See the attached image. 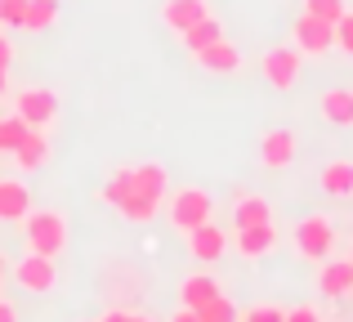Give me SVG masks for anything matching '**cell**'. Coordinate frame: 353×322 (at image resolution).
<instances>
[{
  "label": "cell",
  "mask_w": 353,
  "mask_h": 322,
  "mask_svg": "<svg viewBox=\"0 0 353 322\" xmlns=\"http://www.w3.org/2000/svg\"><path fill=\"white\" fill-rule=\"evenodd\" d=\"M165 192H170V170L161 161H134L130 165V192L117 206V215L125 224H148L165 206Z\"/></svg>",
  "instance_id": "6da1fadb"
},
{
  "label": "cell",
  "mask_w": 353,
  "mask_h": 322,
  "mask_svg": "<svg viewBox=\"0 0 353 322\" xmlns=\"http://www.w3.org/2000/svg\"><path fill=\"white\" fill-rule=\"evenodd\" d=\"M68 237L72 233H68V215H63V210H54V206L27 210V219H23V242H27V251L59 260V255L68 251Z\"/></svg>",
  "instance_id": "7a4b0ae2"
},
{
  "label": "cell",
  "mask_w": 353,
  "mask_h": 322,
  "mask_svg": "<svg viewBox=\"0 0 353 322\" xmlns=\"http://www.w3.org/2000/svg\"><path fill=\"white\" fill-rule=\"evenodd\" d=\"M165 215H170V224L179 228V233H192L197 224H206L210 215H215V197H210L206 188H170L165 192Z\"/></svg>",
  "instance_id": "3957f363"
},
{
  "label": "cell",
  "mask_w": 353,
  "mask_h": 322,
  "mask_svg": "<svg viewBox=\"0 0 353 322\" xmlns=\"http://www.w3.org/2000/svg\"><path fill=\"white\" fill-rule=\"evenodd\" d=\"M291 242H295V255H300V260L322 264L331 251H336V224H331L327 215H304L300 224H295Z\"/></svg>",
  "instance_id": "277c9868"
},
{
  "label": "cell",
  "mask_w": 353,
  "mask_h": 322,
  "mask_svg": "<svg viewBox=\"0 0 353 322\" xmlns=\"http://www.w3.org/2000/svg\"><path fill=\"white\" fill-rule=\"evenodd\" d=\"M9 273H14V282L27 296H50V291L59 287V264H54L50 255H36V251H27L23 260H14Z\"/></svg>",
  "instance_id": "5b68a950"
},
{
  "label": "cell",
  "mask_w": 353,
  "mask_h": 322,
  "mask_svg": "<svg viewBox=\"0 0 353 322\" xmlns=\"http://www.w3.org/2000/svg\"><path fill=\"white\" fill-rule=\"evenodd\" d=\"M259 72H264V81L273 90H295V81H300V72H304V54L295 50V45H273V50L259 59Z\"/></svg>",
  "instance_id": "8992f818"
},
{
  "label": "cell",
  "mask_w": 353,
  "mask_h": 322,
  "mask_svg": "<svg viewBox=\"0 0 353 322\" xmlns=\"http://www.w3.org/2000/svg\"><path fill=\"white\" fill-rule=\"evenodd\" d=\"M14 112L23 117L32 130H50V121L59 117V94L54 90H41V85H27L14 94Z\"/></svg>",
  "instance_id": "52a82bcc"
},
{
  "label": "cell",
  "mask_w": 353,
  "mask_h": 322,
  "mask_svg": "<svg viewBox=\"0 0 353 322\" xmlns=\"http://www.w3.org/2000/svg\"><path fill=\"white\" fill-rule=\"evenodd\" d=\"M300 152V134L286 130V125H273V130L259 134V165L264 170H286Z\"/></svg>",
  "instance_id": "ba28073f"
},
{
  "label": "cell",
  "mask_w": 353,
  "mask_h": 322,
  "mask_svg": "<svg viewBox=\"0 0 353 322\" xmlns=\"http://www.w3.org/2000/svg\"><path fill=\"white\" fill-rule=\"evenodd\" d=\"M291 36H295V50L309 54V59H318V54L336 50V27L322 23V18H313V14H300V18H295Z\"/></svg>",
  "instance_id": "9c48e42d"
},
{
  "label": "cell",
  "mask_w": 353,
  "mask_h": 322,
  "mask_svg": "<svg viewBox=\"0 0 353 322\" xmlns=\"http://www.w3.org/2000/svg\"><path fill=\"white\" fill-rule=\"evenodd\" d=\"M183 237H188V255H192L197 264H215L219 255H228V242H233V237H228L224 228L215 224V219L197 224L192 233H183Z\"/></svg>",
  "instance_id": "30bf717a"
},
{
  "label": "cell",
  "mask_w": 353,
  "mask_h": 322,
  "mask_svg": "<svg viewBox=\"0 0 353 322\" xmlns=\"http://www.w3.org/2000/svg\"><path fill=\"white\" fill-rule=\"evenodd\" d=\"M192 59H197V68H201V72H210V77H237V72H241V50H237L233 41H228V36H219L215 45L197 50Z\"/></svg>",
  "instance_id": "8fae6325"
},
{
  "label": "cell",
  "mask_w": 353,
  "mask_h": 322,
  "mask_svg": "<svg viewBox=\"0 0 353 322\" xmlns=\"http://www.w3.org/2000/svg\"><path fill=\"white\" fill-rule=\"evenodd\" d=\"M318 291L327 300H340V296H353V255H345V260H322L318 269Z\"/></svg>",
  "instance_id": "7c38bea8"
},
{
  "label": "cell",
  "mask_w": 353,
  "mask_h": 322,
  "mask_svg": "<svg viewBox=\"0 0 353 322\" xmlns=\"http://www.w3.org/2000/svg\"><path fill=\"white\" fill-rule=\"evenodd\" d=\"M233 246L241 260H264L277 246V224H250V228H233Z\"/></svg>",
  "instance_id": "4fadbf2b"
},
{
  "label": "cell",
  "mask_w": 353,
  "mask_h": 322,
  "mask_svg": "<svg viewBox=\"0 0 353 322\" xmlns=\"http://www.w3.org/2000/svg\"><path fill=\"white\" fill-rule=\"evenodd\" d=\"M318 117L327 125H353V90L349 85H331V90H322L318 94Z\"/></svg>",
  "instance_id": "5bb4252c"
},
{
  "label": "cell",
  "mask_w": 353,
  "mask_h": 322,
  "mask_svg": "<svg viewBox=\"0 0 353 322\" xmlns=\"http://www.w3.org/2000/svg\"><path fill=\"white\" fill-rule=\"evenodd\" d=\"M27 210H32V192L23 179H0V224H23Z\"/></svg>",
  "instance_id": "9a60e30c"
},
{
  "label": "cell",
  "mask_w": 353,
  "mask_h": 322,
  "mask_svg": "<svg viewBox=\"0 0 353 322\" xmlns=\"http://www.w3.org/2000/svg\"><path fill=\"white\" fill-rule=\"evenodd\" d=\"M206 14H210L206 0H165V5H161V23L170 27L174 36H183L192 23H201Z\"/></svg>",
  "instance_id": "2e32d148"
},
{
  "label": "cell",
  "mask_w": 353,
  "mask_h": 322,
  "mask_svg": "<svg viewBox=\"0 0 353 322\" xmlns=\"http://www.w3.org/2000/svg\"><path fill=\"white\" fill-rule=\"evenodd\" d=\"M250 224H273V206L259 192H237L233 197V228H250Z\"/></svg>",
  "instance_id": "e0dca14e"
},
{
  "label": "cell",
  "mask_w": 353,
  "mask_h": 322,
  "mask_svg": "<svg viewBox=\"0 0 353 322\" xmlns=\"http://www.w3.org/2000/svg\"><path fill=\"white\" fill-rule=\"evenodd\" d=\"M215 296H219V278H210V273H188V278L179 282V305L183 309H201Z\"/></svg>",
  "instance_id": "ac0fdd59"
},
{
  "label": "cell",
  "mask_w": 353,
  "mask_h": 322,
  "mask_svg": "<svg viewBox=\"0 0 353 322\" xmlns=\"http://www.w3.org/2000/svg\"><path fill=\"white\" fill-rule=\"evenodd\" d=\"M14 161H18V170H23V174L41 170V165L50 161V134H45V130H27V139L14 148Z\"/></svg>",
  "instance_id": "d6986e66"
},
{
  "label": "cell",
  "mask_w": 353,
  "mask_h": 322,
  "mask_svg": "<svg viewBox=\"0 0 353 322\" xmlns=\"http://www.w3.org/2000/svg\"><path fill=\"white\" fill-rule=\"evenodd\" d=\"M318 183H322V192L327 197H353V161H327L318 170Z\"/></svg>",
  "instance_id": "ffe728a7"
},
{
  "label": "cell",
  "mask_w": 353,
  "mask_h": 322,
  "mask_svg": "<svg viewBox=\"0 0 353 322\" xmlns=\"http://www.w3.org/2000/svg\"><path fill=\"white\" fill-rule=\"evenodd\" d=\"M219 36H224V23H219L215 14H206L201 23H192L179 41H183V50H188V54H197V50H206V45H215Z\"/></svg>",
  "instance_id": "44dd1931"
},
{
  "label": "cell",
  "mask_w": 353,
  "mask_h": 322,
  "mask_svg": "<svg viewBox=\"0 0 353 322\" xmlns=\"http://www.w3.org/2000/svg\"><path fill=\"white\" fill-rule=\"evenodd\" d=\"M59 23V0H27V32H41V27Z\"/></svg>",
  "instance_id": "7402d4cb"
},
{
  "label": "cell",
  "mask_w": 353,
  "mask_h": 322,
  "mask_svg": "<svg viewBox=\"0 0 353 322\" xmlns=\"http://www.w3.org/2000/svg\"><path fill=\"white\" fill-rule=\"evenodd\" d=\"M27 130H32V125H27V121H23L18 112L0 117V152H9V157H14V148H18V143L27 139Z\"/></svg>",
  "instance_id": "603a6c76"
},
{
  "label": "cell",
  "mask_w": 353,
  "mask_h": 322,
  "mask_svg": "<svg viewBox=\"0 0 353 322\" xmlns=\"http://www.w3.org/2000/svg\"><path fill=\"white\" fill-rule=\"evenodd\" d=\"M197 318H201V322H237L241 314H237L233 300H228L224 291H219V296L210 300V305H201V309H197Z\"/></svg>",
  "instance_id": "cb8c5ba5"
},
{
  "label": "cell",
  "mask_w": 353,
  "mask_h": 322,
  "mask_svg": "<svg viewBox=\"0 0 353 322\" xmlns=\"http://www.w3.org/2000/svg\"><path fill=\"white\" fill-rule=\"evenodd\" d=\"M304 14H313V18L336 27L340 18H345V0H304Z\"/></svg>",
  "instance_id": "d4e9b609"
},
{
  "label": "cell",
  "mask_w": 353,
  "mask_h": 322,
  "mask_svg": "<svg viewBox=\"0 0 353 322\" xmlns=\"http://www.w3.org/2000/svg\"><path fill=\"white\" fill-rule=\"evenodd\" d=\"M27 23V0H0V27H23Z\"/></svg>",
  "instance_id": "484cf974"
},
{
  "label": "cell",
  "mask_w": 353,
  "mask_h": 322,
  "mask_svg": "<svg viewBox=\"0 0 353 322\" xmlns=\"http://www.w3.org/2000/svg\"><path fill=\"white\" fill-rule=\"evenodd\" d=\"M237 322H286V309H277V305H255V309H246Z\"/></svg>",
  "instance_id": "4316f807"
},
{
  "label": "cell",
  "mask_w": 353,
  "mask_h": 322,
  "mask_svg": "<svg viewBox=\"0 0 353 322\" xmlns=\"http://www.w3.org/2000/svg\"><path fill=\"white\" fill-rule=\"evenodd\" d=\"M336 50H345L353 59V9H345V18L336 23Z\"/></svg>",
  "instance_id": "83f0119b"
},
{
  "label": "cell",
  "mask_w": 353,
  "mask_h": 322,
  "mask_svg": "<svg viewBox=\"0 0 353 322\" xmlns=\"http://www.w3.org/2000/svg\"><path fill=\"white\" fill-rule=\"evenodd\" d=\"M286 322H327V318H322L313 305H295V309H286Z\"/></svg>",
  "instance_id": "f1b7e54d"
},
{
  "label": "cell",
  "mask_w": 353,
  "mask_h": 322,
  "mask_svg": "<svg viewBox=\"0 0 353 322\" xmlns=\"http://www.w3.org/2000/svg\"><path fill=\"white\" fill-rule=\"evenodd\" d=\"M9 63H14V41L0 32V68H9Z\"/></svg>",
  "instance_id": "f546056e"
},
{
  "label": "cell",
  "mask_w": 353,
  "mask_h": 322,
  "mask_svg": "<svg viewBox=\"0 0 353 322\" xmlns=\"http://www.w3.org/2000/svg\"><path fill=\"white\" fill-rule=\"evenodd\" d=\"M165 322H201V318H197V309H183V305H179V309H174V314L165 318Z\"/></svg>",
  "instance_id": "4dcf8cb0"
},
{
  "label": "cell",
  "mask_w": 353,
  "mask_h": 322,
  "mask_svg": "<svg viewBox=\"0 0 353 322\" xmlns=\"http://www.w3.org/2000/svg\"><path fill=\"white\" fill-rule=\"evenodd\" d=\"M0 322H18V309H14V305H9V300H5V296H0Z\"/></svg>",
  "instance_id": "1f68e13d"
},
{
  "label": "cell",
  "mask_w": 353,
  "mask_h": 322,
  "mask_svg": "<svg viewBox=\"0 0 353 322\" xmlns=\"http://www.w3.org/2000/svg\"><path fill=\"white\" fill-rule=\"evenodd\" d=\"M99 322H125V309H108V314L99 318Z\"/></svg>",
  "instance_id": "d6a6232c"
},
{
  "label": "cell",
  "mask_w": 353,
  "mask_h": 322,
  "mask_svg": "<svg viewBox=\"0 0 353 322\" xmlns=\"http://www.w3.org/2000/svg\"><path fill=\"white\" fill-rule=\"evenodd\" d=\"M125 322H157V318H148V314H139V309H125Z\"/></svg>",
  "instance_id": "836d02e7"
},
{
  "label": "cell",
  "mask_w": 353,
  "mask_h": 322,
  "mask_svg": "<svg viewBox=\"0 0 353 322\" xmlns=\"http://www.w3.org/2000/svg\"><path fill=\"white\" fill-rule=\"evenodd\" d=\"M5 90H9V68H0V99H5Z\"/></svg>",
  "instance_id": "e575fe53"
},
{
  "label": "cell",
  "mask_w": 353,
  "mask_h": 322,
  "mask_svg": "<svg viewBox=\"0 0 353 322\" xmlns=\"http://www.w3.org/2000/svg\"><path fill=\"white\" fill-rule=\"evenodd\" d=\"M5 273H9V260H5V251H0V282H5Z\"/></svg>",
  "instance_id": "d590c367"
},
{
  "label": "cell",
  "mask_w": 353,
  "mask_h": 322,
  "mask_svg": "<svg viewBox=\"0 0 353 322\" xmlns=\"http://www.w3.org/2000/svg\"><path fill=\"white\" fill-rule=\"evenodd\" d=\"M94 322H99V318H94Z\"/></svg>",
  "instance_id": "8d00e7d4"
}]
</instances>
